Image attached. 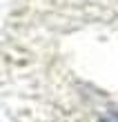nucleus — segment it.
I'll list each match as a JSON object with an SVG mask.
<instances>
[{"mask_svg": "<svg viewBox=\"0 0 118 122\" xmlns=\"http://www.w3.org/2000/svg\"><path fill=\"white\" fill-rule=\"evenodd\" d=\"M96 122H118V111H105Z\"/></svg>", "mask_w": 118, "mask_h": 122, "instance_id": "obj_1", "label": "nucleus"}]
</instances>
